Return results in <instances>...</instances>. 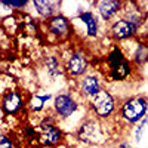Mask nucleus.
I'll use <instances>...</instances> for the list:
<instances>
[{
    "mask_svg": "<svg viewBox=\"0 0 148 148\" xmlns=\"http://www.w3.org/2000/svg\"><path fill=\"white\" fill-rule=\"evenodd\" d=\"M105 68H107L105 80L108 79V82H114V83L127 80L133 74V70H135L133 64L127 59L126 53L123 52L120 45H114L110 49V52L107 53Z\"/></svg>",
    "mask_w": 148,
    "mask_h": 148,
    "instance_id": "f257e3e1",
    "label": "nucleus"
},
{
    "mask_svg": "<svg viewBox=\"0 0 148 148\" xmlns=\"http://www.w3.org/2000/svg\"><path fill=\"white\" fill-rule=\"evenodd\" d=\"M148 114V96L147 95H129L120 101L117 119L126 126H136Z\"/></svg>",
    "mask_w": 148,
    "mask_h": 148,
    "instance_id": "f03ea898",
    "label": "nucleus"
},
{
    "mask_svg": "<svg viewBox=\"0 0 148 148\" xmlns=\"http://www.w3.org/2000/svg\"><path fill=\"white\" fill-rule=\"evenodd\" d=\"M84 102L86 101L77 93L76 89L59 90L58 93H55V98L52 99V113L56 116L59 121H67L73 116L77 114L82 104Z\"/></svg>",
    "mask_w": 148,
    "mask_h": 148,
    "instance_id": "7ed1b4c3",
    "label": "nucleus"
},
{
    "mask_svg": "<svg viewBox=\"0 0 148 148\" xmlns=\"http://www.w3.org/2000/svg\"><path fill=\"white\" fill-rule=\"evenodd\" d=\"M86 104H88V113L101 121H108L114 116H117L120 107V101H117V98L107 88L95 95Z\"/></svg>",
    "mask_w": 148,
    "mask_h": 148,
    "instance_id": "20e7f679",
    "label": "nucleus"
},
{
    "mask_svg": "<svg viewBox=\"0 0 148 148\" xmlns=\"http://www.w3.org/2000/svg\"><path fill=\"white\" fill-rule=\"evenodd\" d=\"M77 139L88 145V147H98L102 145L107 141V130L104 127V121L98 120L92 114L88 113V116L83 117L82 123L76 130Z\"/></svg>",
    "mask_w": 148,
    "mask_h": 148,
    "instance_id": "39448f33",
    "label": "nucleus"
},
{
    "mask_svg": "<svg viewBox=\"0 0 148 148\" xmlns=\"http://www.w3.org/2000/svg\"><path fill=\"white\" fill-rule=\"evenodd\" d=\"M89 67H90L89 56L82 47L70 51L68 55L64 59L65 74H67L68 79H73V80H79L80 77L84 76V74H88Z\"/></svg>",
    "mask_w": 148,
    "mask_h": 148,
    "instance_id": "423d86ee",
    "label": "nucleus"
},
{
    "mask_svg": "<svg viewBox=\"0 0 148 148\" xmlns=\"http://www.w3.org/2000/svg\"><path fill=\"white\" fill-rule=\"evenodd\" d=\"M105 76H101L99 71H89L83 77L76 80V90L88 102L102 89H105Z\"/></svg>",
    "mask_w": 148,
    "mask_h": 148,
    "instance_id": "0eeeda50",
    "label": "nucleus"
},
{
    "mask_svg": "<svg viewBox=\"0 0 148 148\" xmlns=\"http://www.w3.org/2000/svg\"><path fill=\"white\" fill-rule=\"evenodd\" d=\"M43 27L46 30V34L53 37L56 42L67 40L74 34L73 22L64 14H58V15H55L52 18L43 21Z\"/></svg>",
    "mask_w": 148,
    "mask_h": 148,
    "instance_id": "6e6552de",
    "label": "nucleus"
},
{
    "mask_svg": "<svg viewBox=\"0 0 148 148\" xmlns=\"http://www.w3.org/2000/svg\"><path fill=\"white\" fill-rule=\"evenodd\" d=\"M107 36L114 43H123L135 39V37H139L141 31L132 22H129L126 18L120 15L119 18H116L113 22L107 25Z\"/></svg>",
    "mask_w": 148,
    "mask_h": 148,
    "instance_id": "1a4fd4ad",
    "label": "nucleus"
},
{
    "mask_svg": "<svg viewBox=\"0 0 148 148\" xmlns=\"http://www.w3.org/2000/svg\"><path fill=\"white\" fill-rule=\"evenodd\" d=\"M27 101L24 93L19 89H8L2 93V99H0V107H2V114L3 117L8 116H16L18 113L27 107Z\"/></svg>",
    "mask_w": 148,
    "mask_h": 148,
    "instance_id": "9d476101",
    "label": "nucleus"
},
{
    "mask_svg": "<svg viewBox=\"0 0 148 148\" xmlns=\"http://www.w3.org/2000/svg\"><path fill=\"white\" fill-rule=\"evenodd\" d=\"M73 22H79L84 25L86 37H89L92 40H96L101 37V18L98 16V14L92 9H79L77 15L71 19Z\"/></svg>",
    "mask_w": 148,
    "mask_h": 148,
    "instance_id": "9b49d317",
    "label": "nucleus"
},
{
    "mask_svg": "<svg viewBox=\"0 0 148 148\" xmlns=\"http://www.w3.org/2000/svg\"><path fill=\"white\" fill-rule=\"evenodd\" d=\"M92 6L101 21L108 25L121 15L125 9V2L123 0H96V2H92Z\"/></svg>",
    "mask_w": 148,
    "mask_h": 148,
    "instance_id": "f8f14e48",
    "label": "nucleus"
},
{
    "mask_svg": "<svg viewBox=\"0 0 148 148\" xmlns=\"http://www.w3.org/2000/svg\"><path fill=\"white\" fill-rule=\"evenodd\" d=\"M36 130H37V142L42 147L53 148L64 141V132L58 126V123L39 125Z\"/></svg>",
    "mask_w": 148,
    "mask_h": 148,
    "instance_id": "ddd939ff",
    "label": "nucleus"
},
{
    "mask_svg": "<svg viewBox=\"0 0 148 148\" xmlns=\"http://www.w3.org/2000/svg\"><path fill=\"white\" fill-rule=\"evenodd\" d=\"M130 51H123L127 59L133 64L135 68H142L148 64V43L144 42L141 37H135L130 40Z\"/></svg>",
    "mask_w": 148,
    "mask_h": 148,
    "instance_id": "4468645a",
    "label": "nucleus"
},
{
    "mask_svg": "<svg viewBox=\"0 0 148 148\" xmlns=\"http://www.w3.org/2000/svg\"><path fill=\"white\" fill-rule=\"evenodd\" d=\"M42 65L47 74V77L51 79V82L58 80L59 77H65V68H64V62L61 61V58L58 55H45L42 59Z\"/></svg>",
    "mask_w": 148,
    "mask_h": 148,
    "instance_id": "2eb2a0df",
    "label": "nucleus"
},
{
    "mask_svg": "<svg viewBox=\"0 0 148 148\" xmlns=\"http://www.w3.org/2000/svg\"><path fill=\"white\" fill-rule=\"evenodd\" d=\"M31 6L36 14L43 21H46L49 18L61 14L59 8L62 6V3L58 2V0H31Z\"/></svg>",
    "mask_w": 148,
    "mask_h": 148,
    "instance_id": "dca6fc26",
    "label": "nucleus"
},
{
    "mask_svg": "<svg viewBox=\"0 0 148 148\" xmlns=\"http://www.w3.org/2000/svg\"><path fill=\"white\" fill-rule=\"evenodd\" d=\"M53 98H55L53 93H43V95L33 93L28 98V101H27V108H28L30 113L37 114V113H40V111H43L45 107H46V104L51 101V99H53Z\"/></svg>",
    "mask_w": 148,
    "mask_h": 148,
    "instance_id": "f3484780",
    "label": "nucleus"
},
{
    "mask_svg": "<svg viewBox=\"0 0 148 148\" xmlns=\"http://www.w3.org/2000/svg\"><path fill=\"white\" fill-rule=\"evenodd\" d=\"M0 5L8 8V9H12V10L22 12L28 5H31V2L30 0H2Z\"/></svg>",
    "mask_w": 148,
    "mask_h": 148,
    "instance_id": "a211bd4d",
    "label": "nucleus"
},
{
    "mask_svg": "<svg viewBox=\"0 0 148 148\" xmlns=\"http://www.w3.org/2000/svg\"><path fill=\"white\" fill-rule=\"evenodd\" d=\"M147 126H148V114L133 127V141L136 144H139L142 141V136H144V133L147 130Z\"/></svg>",
    "mask_w": 148,
    "mask_h": 148,
    "instance_id": "6ab92c4d",
    "label": "nucleus"
},
{
    "mask_svg": "<svg viewBox=\"0 0 148 148\" xmlns=\"http://www.w3.org/2000/svg\"><path fill=\"white\" fill-rule=\"evenodd\" d=\"M0 148H15L14 139L6 132H2V135H0Z\"/></svg>",
    "mask_w": 148,
    "mask_h": 148,
    "instance_id": "aec40b11",
    "label": "nucleus"
},
{
    "mask_svg": "<svg viewBox=\"0 0 148 148\" xmlns=\"http://www.w3.org/2000/svg\"><path fill=\"white\" fill-rule=\"evenodd\" d=\"M116 148H135V147L132 145L130 141H127V139H121V141H119V142L116 144Z\"/></svg>",
    "mask_w": 148,
    "mask_h": 148,
    "instance_id": "412c9836",
    "label": "nucleus"
},
{
    "mask_svg": "<svg viewBox=\"0 0 148 148\" xmlns=\"http://www.w3.org/2000/svg\"><path fill=\"white\" fill-rule=\"evenodd\" d=\"M139 37H141V39H142L144 42H147V43H148V30H145L144 33H141V36H139Z\"/></svg>",
    "mask_w": 148,
    "mask_h": 148,
    "instance_id": "4be33fe9",
    "label": "nucleus"
}]
</instances>
